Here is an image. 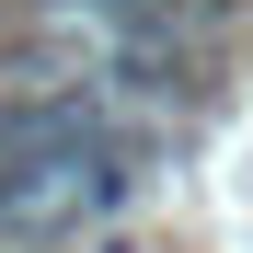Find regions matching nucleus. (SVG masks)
Returning <instances> with one entry per match:
<instances>
[{
    "mask_svg": "<svg viewBox=\"0 0 253 253\" xmlns=\"http://www.w3.org/2000/svg\"><path fill=\"white\" fill-rule=\"evenodd\" d=\"M0 253H23V230H12V219H0Z\"/></svg>",
    "mask_w": 253,
    "mask_h": 253,
    "instance_id": "nucleus-2",
    "label": "nucleus"
},
{
    "mask_svg": "<svg viewBox=\"0 0 253 253\" xmlns=\"http://www.w3.org/2000/svg\"><path fill=\"white\" fill-rule=\"evenodd\" d=\"M126 196V138L81 92H23L0 104V219L23 242H58Z\"/></svg>",
    "mask_w": 253,
    "mask_h": 253,
    "instance_id": "nucleus-1",
    "label": "nucleus"
}]
</instances>
